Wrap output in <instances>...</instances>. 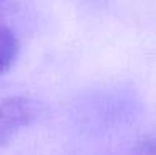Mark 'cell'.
<instances>
[{
    "label": "cell",
    "instance_id": "6da1fadb",
    "mask_svg": "<svg viewBox=\"0 0 156 155\" xmlns=\"http://www.w3.org/2000/svg\"><path fill=\"white\" fill-rule=\"evenodd\" d=\"M45 107L30 97H10L0 102V147L9 143L22 128L42 117Z\"/></svg>",
    "mask_w": 156,
    "mask_h": 155
},
{
    "label": "cell",
    "instance_id": "7a4b0ae2",
    "mask_svg": "<svg viewBox=\"0 0 156 155\" xmlns=\"http://www.w3.org/2000/svg\"><path fill=\"white\" fill-rule=\"evenodd\" d=\"M18 55V40L10 28L0 25V75L13 65Z\"/></svg>",
    "mask_w": 156,
    "mask_h": 155
},
{
    "label": "cell",
    "instance_id": "3957f363",
    "mask_svg": "<svg viewBox=\"0 0 156 155\" xmlns=\"http://www.w3.org/2000/svg\"><path fill=\"white\" fill-rule=\"evenodd\" d=\"M135 155H156V135L141 140L135 149Z\"/></svg>",
    "mask_w": 156,
    "mask_h": 155
},
{
    "label": "cell",
    "instance_id": "277c9868",
    "mask_svg": "<svg viewBox=\"0 0 156 155\" xmlns=\"http://www.w3.org/2000/svg\"><path fill=\"white\" fill-rule=\"evenodd\" d=\"M2 10H3V0H0V15H2Z\"/></svg>",
    "mask_w": 156,
    "mask_h": 155
}]
</instances>
